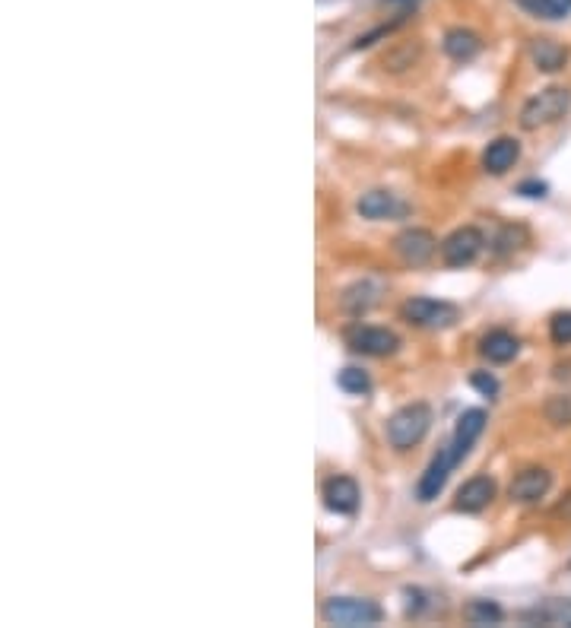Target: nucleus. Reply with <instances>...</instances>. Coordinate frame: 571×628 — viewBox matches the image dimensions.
I'll return each instance as SVG.
<instances>
[{"mask_svg":"<svg viewBox=\"0 0 571 628\" xmlns=\"http://www.w3.org/2000/svg\"><path fill=\"white\" fill-rule=\"evenodd\" d=\"M432 429V410L426 403H410L388 419V441L394 451H410Z\"/></svg>","mask_w":571,"mask_h":628,"instance_id":"f257e3e1","label":"nucleus"},{"mask_svg":"<svg viewBox=\"0 0 571 628\" xmlns=\"http://www.w3.org/2000/svg\"><path fill=\"white\" fill-rule=\"evenodd\" d=\"M568 108H571V89L549 86V89L537 92V96L524 102L521 127H524V131H540V127H549V124L562 121L568 115Z\"/></svg>","mask_w":571,"mask_h":628,"instance_id":"f03ea898","label":"nucleus"},{"mask_svg":"<svg viewBox=\"0 0 571 628\" xmlns=\"http://www.w3.org/2000/svg\"><path fill=\"white\" fill-rule=\"evenodd\" d=\"M400 318L422 330H445L460 321V308L441 299H407L400 305Z\"/></svg>","mask_w":571,"mask_h":628,"instance_id":"7ed1b4c3","label":"nucleus"},{"mask_svg":"<svg viewBox=\"0 0 571 628\" xmlns=\"http://www.w3.org/2000/svg\"><path fill=\"white\" fill-rule=\"evenodd\" d=\"M324 619L330 625H343V628H356V625H378L384 619V609L372 600H359V597H334L324 603Z\"/></svg>","mask_w":571,"mask_h":628,"instance_id":"20e7f679","label":"nucleus"},{"mask_svg":"<svg viewBox=\"0 0 571 628\" xmlns=\"http://www.w3.org/2000/svg\"><path fill=\"white\" fill-rule=\"evenodd\" d=\"M460 460H464V454H460L454 445L441 448V451L432 457V464L426 467V473H422L419 486H416V498H419L422 505L435 502V498L441 495V489H445V483H448V476L454 473V467L460 464Z\"/></svg>","mask_w":571,"mask_h":628,"instance_id":"39448f33","label":"nucleus"},{"mask_svg":"<svg viewBox=\"0 0 571 628\" xmlns=\"http://www.w3.org/2000/svg\"><path fill=\"white\" fill-rule=\"evenodd\" d=\"M486 248V235L473 226H464V229H454L445 242H441V261L448 267H470L476 257L483 254Z\"/></svg>","mask_w":571,"mask_h":628,"instance_id":"423d86ee","label":"nucleus"},{"mask_svg":"<svg viewBox=\"0 0 571 628\" xmlns=\"http://www.w3.org/2000/svg\"><path fill=\"white\" fill-rule=\"evenodd\" d=\"M346 343H349L353 353L375 356V359L394 356L400 349V337L394 334V330H388V327H353V330H349Z\"/></svg>","mask_w":571,"mask_h":628,"instance_id":"0eeeda50","label":"nucleus"},{"mask_svg":"<svg viewBox=\"0 0 571 628\" xmlns=\"http://www.w3.org/2000/svg\"><path fill=\"white\" fill-rule=\"evenodd\" d=\"M394 251L407 267H426L438 251V242L429 229H407L394 238Z\"/></svg>","mask_w":571,"mask_h":628,"instance_id":"6e6552de","label":"nucleus"},{"mask_svg":"<svg viewBox=\"0 0 571 628\" xmlns=\"http://www.w3.org/2000/svg\"><path fill=\"white\" fill-rule=\"evenodd\" d=\"M549 486H552V473L546 467H527L511 479L508 495L521 505H533L540 502V498H546Z\"/></svg>","mask_w":571,"mask_h":628,"instance_id":"1a4fd4ad","label":"nucleus"},{"mask_svg":"<svg viewBox=\"0 0 571 628\" xmlns=\"http://www.w3.org/2000/svg\"><path fill=\"white\" fill-rule=\"evenodd\" d=\"M356 210L362 219H403L410 213V207L391 191H368L359 197Z\"/></svg>","mask_w":571,"mask_h":628,"instance_id":"9d476101","label":"nucleus"},{"mask_svg":"<svg viewBox=\"0 0 571 628\" xmlns=\"http://www.w3.org/2000/svg\"><path fill=\"white\" fill-rule=\"evenodd\" d=\"M359 502H362V492H359V483L349 476H334L324 483V505L337 514H356L359 511Z\"/></svg>","mask_w":571,"mask_h":628,"instance_id":"9b49d317","label":"nucleus"},{"mask_svg":"<svg viewBox=\"0 0 571 628\" xmlns=\"http://www.w3.org/2000/svg\"><path fill=\"white\" fill-rule=\"evenodd\" d=\"M492 498H495V479L492 476H473L457 489L454 508L464 511V514H480L483 508H489Z\"/></svg>","mask_w":571,"mask_h":628,"instance_id":"f8f14e48","label":"nucleus"},{"mask_svg":"<svg viewBox=\"0 0 571 628\" xmlns=\"http://www.w3.org/2000/svg\"><path fill=\"white\" fill-rule=\"evenodd\" d=\"M527 625H552V628H571V600L562 597H549L540 600L537 606H530L521 613Z\"/></svg>","mask_w":571,"mask_h":628,"instance_id":"ddd939ff","label":"nucleus"},{"mask_svg":"<svg viewBox=\"0 0 571 628\" xmlns=\"http://www.w3.org/2000/svg\"><path fill=\"white\" fill-rule=\"evenodd\" d=\"M521 159V143L514 137H499L486 146L483 153V169L489 175H505L508 169H514V162Z\"/></svg>","mask_w":571,"mask_h":628,"instance_id":"4468645a","label":"nucleus"},{"mask_svg":"<svg viewBox=\"0 0 571 628\" xmlns=\"http://www.w3.org/2000/svg\"><path fill=\"white\" fill-rule=\"evenodd\" d=\"M480 353H483V359H489L495 365H505L521 353V340L508 334V330H489V334L480 340Z\"/></svg>","mask_w":571,"mask_h":628,"instance_id":"2eb2a0df","label":"nucleus"},{"mask_svg":"<svg viewBox=\"0 0 571 628\" xmlns=\"http://www.w3.org/2000/svg\"><path fill=\"white\" fill-rule=\"evenodd\" d=\"M483 429H486V413L483 410H464V413H460V419H457V426H454L451 445L467 457L470 448H473V441L483 435Z\"/></svg>","mask_w":571,"mask_h":628,"instance_id":"dca6fc26","label":"nucleus"},{"mask_svg":"<svg viewBox=\"0 0 571 628\" xmlns=\"http://www.w3.org/2000/svg\"><path fill=\"white\" fill-rule=\"evenodd\" d=\"M530 58L543 73H556L568 64V48L559 45L556 39H533L530 42Z\"/></svg>","mask_w":571,"mask_h":628,"instance_id":"f3484780","label":"nucleus"},{"mask_svg":"<svg viewBox=\"0 0 571 628\" xmlns=\"http://www.w3.org/2000/svg\"><path fill=\"white\" fill-rule=\"evenodd\" d=\"M445 54L451 61H473L476 54H480V48H483V42H480V35L476 32H470V29H448L445 32Z\"/></svg>","mask_w":571,"mask_h":628,"instance_id":"a211bd4d","label":"nucleus"},{"mask_svg":"<svg viewBox=\"0 0 571 628\" xmlns=\"http://www.w3.org/2000/svg\"><path fill=\"white\" fill-rule=\"evenodd\" d=\"M524 13L530 16H537V20H549V23H556V20H565L571 4L568 0H514Z\"/></svg>","mask_w":571,"mask_h":628,"instance_id":"6ab92c4d","label":"nucleus"},{"mask_svg":"<svg viewBox=\"0 0 571 628\" xmlns=\"http://www.w3.org/2000/svg\"><path fill=\"white\" fill-rule=\"evenodd\" d=\"M464 619L470 625H499L505 619V613H502V606L492 600H470L464 606Z\"/></svg>","mask_w":571,"mask_h":628,"instance_id":"aec40b11","label":"nucleus"},{"mask_svg":"<svg viewBox=\"0 0 571 628\" xmlns=\"http://www.w3.org/2000/svg\"><path fill=\"white\" fill-rule=\"evenodd\" d=\"M543 416H546L549 426L568 429V426H571V394H556V397H549L546 406H543Z\"/></svg>","mask_w":571,"mask_h":628,"instance_id":"412c9836","label":"nucleus"},{"mask_svg":"<svg viewBox=\"0 0 571 628\" xmlns=\"http://www.w3.org/2000/svg\"><path fill=\"white\" fill-rule=\"evenodd\" d=\"M375 286L372 283H359V286H353V289H346V295H343V308L349 311V314H362V311H368L375 305Z\"/></svg>","mask_w":571,"mask_h":628,"instance_id":"4be33fe9","label":"nucleus"},{"mask_svg":"<svg viewBox=\"0 0 571 628\" xmlns=\"http://www.w3.org/2000/svg\"><path fill=\"white\" fill-rule=\"evenodd\" d=\"M337 384H340V391L356 394V397L372 391V378H368L362 368H343V372L337 375Z\"/></svg>","mask_w":571,"mask_h":628,"instance_id":"5701e85b","label":"nucleus"},{"mask_svg":"<svg viewBox=\"0 0 571 628\" xmlns=\"http://www.w3.org/2000/svg\"><path fill=\"white\" fill-rule=\"evenodd\" d=\"M549 340L556 346H571V311L552 314L549 321Z\"/></svg>","mask_w":571,"mask_h":628,"instance_id":"b1692460","label":"nucleus"},{"mask_svg":"<svg viewBox=\"0 0 571 628\" xmlns=\"http://www.w3.org/2000/svg\"><path fill=\"white\" fill-rule=\"evenodd\" d=\"M470 384H473L483 397H495V394H499V381H495L489 372H473V375H470Z\"/></svg>","mask_w":571,"mask_h":628,"instance_id":"393cba45","label":"nucleus"},{"mask_svg":"<svg viewBox=\"0 0 571 628\" xmlns=\"http://www.w3.org/2000/svg\"><path fill=\"white\" fill-rule=\"evenodd\" d=\"M546 181H524L521 188H518V194H524V197H546Z\"/></svg>","mask_w":571,"mask_h":628,"instance_id":"a878e982","label":"nucleus"},{"mask_svg":"<svg viewBox=\"0 0 571 628\" xmlns=\"http://www.w3.org/2000/svg\"><path fill=\"white\" fill-rule=\"evenodd\" d=\"M391 4H413V0H391Z\"/></svg>","mask_w":571,"mask_h":628,"instance_id":"bb28decb","label":"nucleus"}]
</instances>
